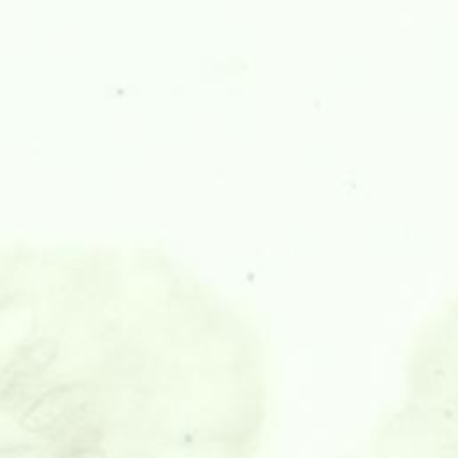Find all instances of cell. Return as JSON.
I'll list each match as a JSON object with an SVG mask.
<instances>
[{"label": "cell", "mask_w": 458, "mask_h": 458, "mask_svg": "<svg viewBox=\"0 0 458 458\" xmlns=\"http://www.w3.org/2000/svg\"><path fill=\"white\" fill-rule=\"evenodd\" d=\"M89 390L79 383L57 385L43 392L21 413L20 426L30 433L55 431L77 419L89 404Z\"/></svg>", "instance_id": "6da1fadb"}, {"label": "cell", "mask_w": 458, "mask_h": 458, "mask_svg": "<svg viewBox=\"0 0 458 458\" xmlns=\"http://www.w3.org/2000/svg\"><path fill=\"white\" fill-rule=\"evenodd\" d=\"M59 352V344L54 338H38L21 347L11 360L5 374L7 377L20 379L45 370Z\"/></svg>", "instance_id": "7a4b0ae2"}, {"label": "cell", "mask_w": 458, "mask_h": 458, "mask_svg": "<svg viewBox=\"0 0 458 458\" xmlns=\"http://www.w3.org/2000/svg\"><path fill=\"white\" fill-rule=\"evenodd\" d=\"M59 458H107V456L97 445H79V447H72Z\"/></svg>", "instance_id": "3957f363"}]
</instances>
